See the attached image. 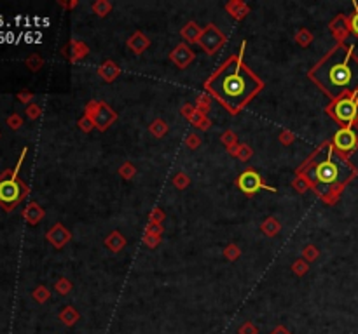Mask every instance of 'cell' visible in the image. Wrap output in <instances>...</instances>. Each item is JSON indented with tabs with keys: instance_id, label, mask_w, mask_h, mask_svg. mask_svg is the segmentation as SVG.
Instances as JSON below:
<instances>
[{
	"instance_id": "10",
	"label": "cell",
	"mask_w": 358,
	"mask_h": 334,
	"mask_svg": "<svg viewBox=\"0 0 358 334\" xmlns=\"http://www.w3.org/2000/svg\"><path fill=\"white\" fill-rule=\"evenodd\" d=\"M170 58L178 68H187L192 63V60H194V53L189 49L187 44H180V46H177L171 51Z\"/></svg>"
},
{
	"instance_id": "5",
	"label": "cell",
	"mask_w": 358,
	"mask_h": 334,
	"mask_svg": "<svg viewBox=\"0 0 358 334\" xmlns=\"http://www.w3.org/2000/svg\"><path fill=\"white\" fill-rule=\"evenodd\" d=\"M327 113L342 127H351L358 119V91L334 100L327 106Z\"/></svg>"
},
{
	"instance_id": "31",
	"label": "cell",
	"mask_w": 358,
	"mask_h": 334,
	"mask_svg": "<svg viewBox=\"0 0 358 334\" xmlns=\"http://www.w3.org/2000/svg\"><path fill=\"white\" fill-rule=\"evenodd\" d=\"M240 334H257V327L252 322H245L240 327Z\"/></svg>"
},
{
	"instance_id": "3",
	"label": "cell",
	"mask_w": 358,
	"mask_h": 334,
	"mask_svg": "<svg viewBox=\"0 0 358 334\" xmlns=\"http://www.w3.org/2000/svg\"><path fill=\"white\" fill-rule=\"evenodd\" d=\"M309 79L332 101L358 91V58L351 46L337 44L309 70Z\"/></svg>"
},
{
	"instance_id": "12",
	"label": "cell",
	"mask_w": 358,
	"mask_h": 334,
	"mask_svg": "<svg viewBox=\"0 0 358 334\" xmlns=\"http://www.w3.org/2000/svg\"><path fill=\"white\" fill-rule=\"evenodd\" d=\"M44 214H46V212H44V209L40 207L37 202H30V204L27 205V209L23 211V218L27 219L30 225H37L40 219L44 218Z\"/></svg>"
},
{
	"instance_id": "40",
	"label": "cell",
	"mask_w": 358,
	"mask_h": 334,
	"mask_svg": "<svg viewBox=\"0 0 358 334\" xmlns=\"http://www.w3.org/2000/svg\"><path fill=\"white\" fill-rule=\"evenodd\" d=\"M18 100H20L21 103H28L32 100V94L30 93H20L18 94Z\"/></svg>"
},
{
	"instance_id": "6",
	"label": "cell",
	"mask_w": 358,
	"mask_h": 334,
	"mask_svg": "<svg viewBox=\"0 0 358 334\" xmlns=\"http://www.w3.org/2000/svg\"><path fill=\"white\" fill-rule=\"evenodd\" d=\"M330 143L334 145L335 152L346 159L349 153H353L358 148V136L351 127H341L337 133L332 136Z\"/></svg>"
},
{
	"instance_id": "23",
	"label": "cell",
	"mask_w": 358,
	"mask_h": 334,
	"mask_svg": "<svg viewBox=\"0 0 358 334\" xmlns=\"http://www.w3.org/2000/svg\"><path fill=\"white\" fill-rule=\"evenodd\" d=\"M54 287H56V291L60 292V294H68V291L72 289V284L67 280V278H60V280L56 282V285H54Z\"/></svg>"
},
{
	"instance_id": "20",
	"label": "cell",
	"mask_w": 358,
	"mask_h": 334,
	"mask_svg": "<svg viewBox=\"0 0 358 334\" xmlns=\"http://www.w3.org/2000/svg\"><path fill=\"white\" fill-rule=\"evenodd\" d=\"M151 133L156 136V138H163L164 134L168 133V126L163 122V120H154V122L151 124Z\"/></svg>"
},
{
	"instance_id": "9",
	"label": "cell",
	"mask_w": 358,
	"mask_h": 334,
	"mask_svg": "<svg viewBox=\"0 0 358 334\" xmlns=\"http://www.w3.org/2000/svg\"><path fill=\"white\" fill-rule=\"evenodd\" d=\"M117 119V113L107 105V103H98L96 113L91 117V120L94 122V127L100 131H105L108 126H110L114 120Z\"/></svg>"
},
{
	"instance_id": "28",
	"label": "cell",
	"mask_w": 358,
	"mask_h": 334,
	"mask_svg": "<svg viewBox=\"0 0 358 334\" xmlns=\"http://www.w3.org/2000/svg\"><path fill=\"white\" fill-rule=\"evenodd\" d=\"M311 39H313V37H311V34H309L308 30H301V32H299V35H297V42L301 44L302 47L308 46V44L311 42Z\"/></svg>"
},
{
	"instance_id": "14",
	"label": "cell",
	"mask_w": 358,
	"mask_h": 334,
	"mask_svg": "<svg viewBox=\"0 0 358 334\" xmlns=\"http://www.w3.org/2000/svg\"><path fill=\"white\" fill-rule=\"evenodd\" d=\"M201 32H203V28H199L194 21H189V23L182 28V37H184L187 42H198Z\"/></svg>"
},
{
	"instance_id": "37",
	"label": "cell",
	"mask_w": 358,
	"mask_h": 334,
	"mask_svg": "<svg viewBox=\"0 0 358 334\" xmlns=\"http://www.w3.org/2000/svg\"><path fill=\"white\" fill-rule=\"evenodd\" d=\"M79 126H80V129H84V131H91V127L94 126V122L89 119V117L86 115V117H84V119L79 122Z\"/></svg>"
},
{
	"instance_id": "34",
	"label": "cell",
	"mask_w": 358,
	"mask_h": 334,
	"mask_svg": "<svg viewBox=\"0 0 358 334\" xmlns=\"http://www.w3.org/2000/svg\"><path fill=\"white\" fill-rule=\"evenodd\" d=\"M302 254H304L306 259H309V261H311V259H315L316 256H318V251H316L313 245H308V247H304V252H302Z\"/></svg>"
},
{
	"instance_id": "35",
	"label": "cell",
	"mask_w": 358,
	"mask_h": 334,
	"mask_svg": "<svg viewBox=\"0 0 358 334\" xmlns=\"http://www.w3.org/2000/svg\"><path fill=\"white\" fill-rule=\"evenodd\" d=\"M187 185H189V179L185 174H178L177 178H175V186H178V188H185Z\"/></svg>"
},
{
	"instance_id": "25",
	"label": "cell",
	"mask_w": 358,
	"mask_h": 334,
	"mask_svg": "<svg viewBox=\"0 0 358 334\" xmlns=\"http://www.w3.org/2000/svg\"><path fill=\"white\" fill-rule=\"evenodd\" d=\"M27 67L30 68L32 72H37V70L42 67V60H40L37 54H32V56L27 60Z\"/></svg>"
},
{
	"instance_id": "19",
	"label": "cell",
	"mask_w": 358,
	"mask_h": 334,
	"mask_svg": "<svg viewBox=\"0 0 358 334\" xmlns=\"http://www.w3.org/2000/svg\"><path fill=\"white\" fill-rule=\"evenodd\" d=\"M227 11L236 18V20H241V18L248 13V7L241 2H231V4H227Z\"/></svg>"
},
{
	"instance_id": "39",
	"label": "cell",
	"mask_w": 358,
	"mask_h": 334,
	"mask_svg": "<svg viewBox=\"0 0 358 334\" xmlns=\"http://www.w3.org/2000/svg\"><path fill=\"white\" fill-rule=\"evenodd\" d=\"M163 219V212L159 211H154V214H151V223H156V225H159V221Z\"/></svg>"
},
{
	"instance_id": "41",
	"label": "cell",
	"mask_w": 358,
	"mask_h": 334,
	"mask_svg": "<svg viewBox=\"0 0 358 334\" xmlns=\"http://www.w3.org/2000/svg\"><path fill=\"white\" fill-rule=\"evenodd\" d=\"M271 334H290V332H288L287 329L283 327V325H280V327H276L275 331H273Z\"/></svg>"
},
{
	"instance_id": "16",
	"label": "cell",
	"mask_w": 358,
	"mask_h": 334,
	"mask_svg": "<svg viewBox=\"0 0 358 334\" xmlns=\"http://www.w3.org/2000/svg\"><path fill=\"white\" fill-rule=\"evenodd\" d=\"M100 75L103 77L105 80H114L115 77L119 75V68L115 67L112 61H105V63L100 67Z\"/></svg>"
},
{
	"instance_id": "17",
	"label": "cell",
	"mask_w": 358,
	"mask_h": 334,
	"mask_svg": "<svg viewBox=\"0 0 358 334\" xmlns=\"http://www.w3.org/2000/svg\"><path fill=\"white\" fill-rule=\"evenodd\" d=\"M262 232H264L268 237H275L276 233L280 232V228H281V225H280V221L278 219H275V218H269V219H266L264 223H262Z\"/></svg>"
},
{
	"instance_id": "15",
	"label": "cell",
	"mask_w": 358,
	"mask_h": 334,
	"mask_svg": "<svg viewBox=\"0 0 358 334\" xmlns=\"http://www.w3.org/2000/svg\"><path fill=\"white\" fill-rule=\"evenodd\" d=\"M105 245H107L110 251H114V252H119L121 249L126 245V238L123 237L119 232H112L110 235L107 237V240H105Z\"/></svg>"
},
{
	"instance_id": "38",
	"label": "cell",
	"mask_w": 358,
	"mask_h": 334,
	"mask_svg": "<svg viewBox=\"0 0 358 334\" xmlns=\"http://www.w3.org/2000/svg\"><path fill=\"white\" fill-rule=\"evenodd\" d=\"M225 256H227V258H231V259L238 258V256H240V249L234 247V245H229L227 251H225Z\"/></svg>"
},
{
	"instance_id": "22",
	"label": "cell",
	"mask_w": 358,
	"mask_h": 334,
	"mask_svg": "<svg viewBox=\"0 0 358 334\" xmlns=\"http://www.w3.org/2000/svg\"><path fill=\"white\" fill-rule=\"evenodd\" d=\"M7 126L11 127V129H20L21 126H23V119H21L18 113H13V115H9L7 117Z\"/></svg>"
},
{
	"instance_id": "7",
	"label": "cell",
	"mask_w": 358,
	"mask_h": 334,
	"mask_svg": "<svg viewBox=\"0 0 358 334\" xmlns=\"http://www.w3.org/2000/svg\"><path fill=\"white\" fill-rule=\"evenodd\" d=\"M236 183H238V188L245 193V195H248V197H252L254 193H257L259 190H262V188L275 192V188H271V186L266 185V183L262 181L261 174H259V172H255L254 169H247V171L241 172L238 181H236Z\"/></svg>"
},
{
	"instance_id": "30",
	"label": "cell",
	"mask_w": 358,
	"mask_h": 334,
	"mask_svg": "<svg viewBox=\"0 0 358 334\" xmlns=\"http://www.w3.org/2000/svg\"><path fill=\"white\" fill-rule=\"evenodd\" d=\"M308 263L306 261H295L294 263V266H292V270L295 271V273L297 275H302V273H306V271H308Z\"/></svg>"
},
{
	"instance_id": "2",
	"label": "cell",
	"mask_w": 358,
	"mask_h": 334,
	"mask_svg": "<svg viewBox=\"0 0 358 334\" xmlns=\"http://www.w3.org/2000/svg\"><path fill=\"white\" fill-rule=\"evenodd\" d=\"M297 176L306 179L309 188L327 204L337 200L339 193L356 176V169L335 152L330 141L323 145L297 169Z\"/></svg>"
},
{
	"instance_id": "21",
	"label": "cell",
	"mask_w": 358,
	"mask_h": 334,
	"mask_svg": "<svg viewBox=\"0 0 358 334\" xmlns=\"http://www.w3.org/2000/svg\"><path fill=\"white\" fill-rule=\"evenodd\" d=\"M110 9H112V6H110V2H107V0H100V2L93 4V11L101 18L107 16V14L110 13Z\"/></svg>"
},
{
	"instance_id": "33",
	"label": "cell",
	"mask_w": 358,
	"mask_h": 334,
	"mask_svg": "<svg viewBox=\"0 0 358 334\" xmlns=\"http://www.w3.org/2000/svg\"><path fill=\"white\" fill-rule=\"evenodd\" d=\"M294 186L299 190V192H306V190L309 188V185H308V183H306V179H304V178H301V176H297V178H295Z\"/></svg>"
},
{
	"instance_id": "26",
	"label": "cell",
	"mask_w": 358,
	"mask_h": 334,
	"mask_svg": "<svg viewBox=\"0 0 358 334\" xmlns=\"http://www.w3.org/2000/svg\"><path fill=\"white\" fill-rule=\"evenodd\" d=\"M236 157H238V159H241V160H248L252 157V148H248L247 145H241V146H238V148H236V153H234Z\"/></svg>"
},
{
	"instance_id": "29",
	"label": "cell",
	"mask_w": 358,
	"mask_h": 334,
	"mask_svg": "<svg viewBox=\"0 0 358 334\" xmlns=\"http://www.w3.org/2000/svg\"><path fill=\"white\" fill-rule=\"evenodd\" d=\"M119 172H121V176H124V178H126V179H130L131 176L135 174V167L131 166L130 162H126V164H123V167H121V171H119Z\"/></svg>"
},
{
	"instance_id": "36",
	"label": "cell",
	"mask_w": 358,
	"mask_h": 334,
	"mask_svg": "<svg viewBox=\"0 0 358 334\" xmlns=\"http://www.w3.org/2000/svg\"><path fill=\"white\" fill-rule=\"evenodd\" d=\"M222 141H224L225 143V145H227L229 146V148H231V145H234V143H236V136L234 134H232L231 133V131H227V133H225L224 136H222Z\"/></svg>"
},
{
	"instance_id": "1",
	"label": "cell",
	"mask_w": 358,
	"mask_h": 334,
	"mask_svg": "<svg viewBox=\"0 0 358 334\" xmlns=\"http://www.w3.org/2000/svg\"><path fill=\"white\" fill-rule=\"evenodd\" d=\"M204 89L231 115H236L264 89V82L245 65L241 51L240 54L229 56L208 77Z\"/></svg>"
},
{
	"instance_id": "42",
	"label": "cell",
	"mask_w": 358,
	"mask_h": 334,
	"mask_svg": "<svg viewBox=\"0 0 358 334\" xmlns=\"http://www.w3.org/2000/svg\"><path fill=\"white\" fill-rule=\"evenodd\" d=\"M281 138H283V143H290L292 139H294V136H290L288 133H283V136H281Z\"/></svg>"
},
{
	"instance_id": "8",
	"label": "cell",
	"mask_w": 358,
	"mask_h": 334,
	"mask_svg": "<svg viewBox=\"0 0 358 334\" xmlns=\"http://www.w3.org/2000/svg\"><path fill=\"white\" fill-rule=\"evenodd\" d=\"M198 44L206 51L208 54H215L225 44V35L222 34L213 23H210L208 27L203 28Z\"/></svg>"
},
{
	"instance_id": "11",
	"label": "cell",
	"mask_w": 358,
	"mask_h": 334,
	"mask_svg": "<svg viewBox=\"0 0 358 334\" xmlns=\"http://www.w3.org/2000/svg\"><path fill=\"white\" fill-rule=\"evenodd\" d=\"M46 237H47V240L54 245V247L61 249L68 240H70V232H68V230L61 225V223H56V225H54L53 228L47 232Z\"/></svg>"
},
{
	"instance_id": "27",
	"label": "cell",
	"mask_w": 358,
	"mask_h": 334,
	"mask_svg": "<svg viewBox=\"0 0 358 334\" xmlns=\"http://www.w3.org/2000/svg\"><path fill=\"white\" fill-rule=\"evenodd\" d=\"M349 30L358 37V4H355V13L349 18Z\"/></svg>"
},
{
	"instance_id": "13",
	"label": "cell",
	"mask_w": 358,
	"mask_h": 334,
	"mask_svg": "<svg viewBox=\"0 0 358 334\" xmlns=\"http://www.w3.org/2000/svg\"><path fill=\"white\" fill-rule=\"evenodd\" d=\"M128 46H130L137 54H142L149 47V39L142 34V32H135V34L131 35V39L128 40Z\"/></svg>"
},
{
	"instance_id": "18",
	"label": "cell",
	"mask_w": 358,
	"mask_h": 334,
	"mask_svg": "<svg viewBox=\"0 0 358 334\" xmlns=\"http://www.w3.org/2000/svg\"><path fill=\"white\" fill-rule=\"evenodd\" d=\"M60 318H61V322L63 324H67V325H74L75 322L79 320V313L75 311V308H72V306H67L63 311L60 313Z\"/></svg>"
},
{
	"instance_id": "32",
	"label": "cell",
	"mask_w": 358,
	"mask_h": 334,
	"mask_svg": "<svg viewBox=\"0 0 358 334\" xmlns=\"http://www.w3.org/2000/svg\"><path fill=\"white\" fill-rule=\"evenodd\" d=\"M27 115H28V119H39L40 117V106H37V105H30L27 108Z\"/></svg>"
},
{
	"instance_id": "24",
	"label": "cell",
	"mask_w": 358,
	"mask_h": 334,
	"mask_svg": "<svg viewBox=\"0 0 358 334\" xmlns=\"http://www.w3.org/2000/svg\"><path fill=\"white\" fill-rule=\"evenodd\" d=\"M34 298L39 301V303H44V301H47L49 299V291H47L44 285H40V287H37L34 291Z\"/></svg>"
},
{
	"instance_id": "4",
	"label": "cell",
	"mask_w": 358,
	"mask_h": 334,
	"mask_svg": "<svg viewBox=\"0 0 358 334\" xmlns=\"http://www.w3.org/2000/svg\"><path fill=\"white\" fill-rule=\"evenodd\" d=\"M25 155H27V148H23V152H21L16 167L7 169V171L0 174V207L7 212L13 211L28 195V186L18 178V172H20V167L23 164Z\"/></svg>"
}]
</instances>
